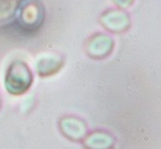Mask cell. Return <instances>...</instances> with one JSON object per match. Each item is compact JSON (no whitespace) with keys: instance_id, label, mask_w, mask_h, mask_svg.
Segmentation results:
<instances>
[{"instance_id":"cell-10","label":"cell","mask_w":161,"mask_h":149,"mask_svg":"<svg viewBox=\"0 0 161 149\" xmlns=\"http://www.w3.org/2000/svg\"><path fill=\"white\" fill-rule=\"evenodd\" d=\"M0 106H1V96H0Z\"/></svg>"},{"instance_id":"cell-6","label":"cell","mask_w":161,"mask_h":149,"mask_svg":"<svg viewBox=\"0 0 161 149\" xmlns=\"http://www.w3.org/2000/svg\"><path fill=\"white\" fill-rule=\"evenodd\" d=\"M63 57L53 53H45L37 56L35 61V69L40 76H51L55 74L63 66Z\"/></svg>"},{"instance_id":"cell-1","label":"cell","mask_w":161,"mask_h":149,"mask_svg":"<svg viewBox=\"0 0 161 149\" xmlns=\"http://www.w3.org/2000/svg\"><path fill=\"white\" fill-rule=\"evenodd\" d=\"M33 74L30 66L22 59H16L9 65L5 76V88L13 95H22L30 90Z\"/></svg>"},{"instance_id":"cell-8","label":"cell","mask_w":161,"mask_h":149,"mask_svg":"<svg viewBox=\"0 0 161 149\" xmlns=\"http://www.w3.org/2000/svg\"><path fill=\"white\" fill-rule=\"evenodd\" d=\"M20 0H0V21L11 18Z\"/></svg>"},{"instance_id":"cell-2","label":"cell","mask_w":161,"mask_h":149,"mask_svg":"<svg viewBox=\"0 0 161 149\" xmlns=\"http://www.w3.org/2000/svg\"><path fill=\"white\" fill-rule=\"evenodd\" d=\"M16 10V21L20 29L33 32L41 28L45 17V11L38 0H20Z\"/></svg>"},{"instance_id":"cell-5","label":"cell","mask_w":161,"mask_h":149,"mask_svg":"<svg viewBox=\"0 0 161 149\" xmlns=\"http://www.w3.org/2000/svg\"><path fill=\"white\" fill-rule=\"evenodd\" d=\"M60 130L67 138L73 141H80L87 136V127L83 120L78 117H63L60 120Z\"/></svg>"},{"instance_id":"cell-7","label":"cell","mask_w":161,"mask_h":149,"mask_svg":"<svg viewBox=\"0 0 161 149\" xmlns=\"http://www.w3.org/2000/svg\"><path fill=\"white\" fill-rule=\"evenodd\" d=\"M114 142L115 141L110 133L98 130L85 137L83 146L86 149H112Z\"/></svg>"},{"instance_id":"cell-4","label":"cell","mask_w":161,"mask_h":149,"mask_svg":"<svg viewBox=\"0 0 161 149\" xmlns=\"http://www.w3.org/2000/svg\"><path fill=\"white\" fill-rule=\"evenodd\" d=\"M114 49V39L106 34L94 35L86 43V52L88 56L95 59L107 57Z\"/></svg>"},{"instance_id":"cell-3","label":"cell","mask_w":161,"mask_h":149,"mask_svg":"<svg viewBox=\"0 0 161 149\" xmlns=\"http://www.w3.org/2000/svg\"><path fill=\"white\" fill-rule=\"evenodd\" d=\"M99 20L105 29L116 34L126 32L131 26L130 15L121 9H109L105 11Z\"/></svg>"},{"instance_id":"cell-9","label":"cell","mask_w":161,"mask_h":149,"mask_svg":"<svg viewBox=\"0 0 161 149\" xmlns=\"http://www.w3.org/2000/svg\"><path fill=\"white\" fill-rule=\"evenodd\" d=\"M113 3L116 7H118V8L122 10V9L130 8V7L133 5L134 0H113Z\"/></svg>"}]
</instances>
